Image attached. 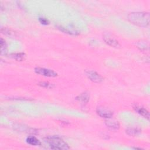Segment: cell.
<instances>
[{"instance_id":"cell-9","label":"cell","mask_w":150,"mask_h":150,"mask_svg":"<svg viewBox=\"0 0 150 150\" xmlns=\"http://www.w3.org/2000/svg\"><path fill=\"white\" fill-rule=\"evenodd\" d=\"M26 141L28 144L33 146H38L40 145L41 144L40 141L38 138L33 136H29L27 137L26 139Z\"/></svg>"},{"instance_id":"cell-3","label":"cell","mask_w":150,"mask_h":150,"mask_svg":"<svg viewBox=\"0 0 150 150\" xmlns=\"http://www.w3.org/2000/svg\"><path fill=\"white\" fill-rule=\"evenodd\" d=\"M34 71L36 73L42 75L43 76H45V77H55L57 76V73L56 72H55L54 71L49 69L43 68V67H36L34 69Z\"/></svg>"},{"instance_id":"cell-17","label":"cell","mask_w":150,"mask_h":150,"mask_svg":"<svg viewBox=\"0 0 150 150\" xmlns=\"http://www.w3.org/2000/svg\"><path fill=\"white\" fill-rule=\"evenodd\" d=\"M38 85H39L41 87H45V88L51 87V84H50L49 82H46V81H40Z\"/></svg>"},{"instance_id":"cell-13","label":"cell","mask_w":150,"mask_h":150,"mask_svg":"<svg viewBox=\"0 0 150 150\" xmlns=\"http://www.w3.org/2000/svg\"><path fill=\"white\" fill-rule=\"evenodd\" d=\"M0 46H1V54L5 55L8 52L7 45L6 44V42L2 38H1L0 40Z\"/></svg>"},{"instance_id":"cell-14","label":"cell","mask_w":150,"mask_h":150,"mask_svg":"<svg viewBox=\"0 0 150 150\" xmlns=\"http://www.w3.org/2000/svg\"><path fill=\"white\" fill-rule=\"evenodd\" d=\"M1 32L3 34L6 35L8 36H11V37H12V36L15 37L16 36V33L14 31H13L12 30H11L10 29L6 28H2L1 29Z\"/></svg>"},{"instance_id":"cell-6","label":"cell","mask_w":150,"mask_h":150,"mask_svg":"<svg viewBox=\"0 0 150 150\" xmlns=\"http://www.w3.org/2000/svg\"><path fill=\"white\" fill-rule=\"evenodd\" d=\"M134 109L135 110V111H137L139 114H140L141 115H142V117H144V118L149 120V112L143 107L135 104L134 106H133Z\"/></svg>"},{"instance_id":"cell-5","label":"cell","mask_w":150,"mask_h":150,"mask_svg":"<svg viewBox=\"0 0 150 150\" xmlns=\"http://www.w3.org/2000/svg\"><path fill=\"white\" fill-rule=\"evenodd\" d=\"M96 112L99 116L106 119L111 118L113 115V112L110 110L103 107H97Z\"/></svg>"},{"instance_id":"cell-7","label":"cell","mask_w":150,"mask_h":150,"mask_svg":"<svg viewBox=\"0 0 150 150\" xmlns=\"http://www.w3.org/2000/svg\"><path fill=\"white\" fill-rule=\"evenodd\" d=\"M103 39L107 44H108V45L112 47H116V48L120 47V44L119 43L118 41L114 38H112L110 36H104Z\"/></svg>"},{"instance_id":"cell-12","label":"cell","mask_w":150,"mask_h":150,"mask_svg":"<svg viewBox=\"0 0 150 150\" xmlns=\"http://www.w3.org/2000/svg\"><path fill=\"white\" fill-rule=\"evenodd\" d=\"M10 57L15 59L17 61H23L26 58V54L24 53H12L10 55Z\"/></svg>"},{"instance_id":"cell-8","label":"cell","mask_w":150,"mask_h":150,"mask_svg":"<svg viewBox=\"0 0 150 150\" xmlns=\"http://www.w3.org/2000/svg\"><path fill=\"white\" fill-rule=\"evenodd\" d=\"M105 124L107 127L111 129L117 130L120 128V124L118 121L111 119V118H107L105 120Z\"/></svg>"},{"instance_id":"cell-2","label":"cell","mask_w":150,"mask_h":150,"mask_svg":"<svg viewBox=\"0 0 150 150\" xmlns=\"http://www.w3.org/2000/svg\"><path fill=\"white\" fill-rule=\"evenodd\" d=\"M45 141L52 149H69L68 144L60 137L56 135L48 136L44 138Z\"/></svg>"},{"instance_id":"cell-15","label":"cell","mask_w":150,"mask_h":150,"mask_svg":"<svg viewBox=\"0 0 150 150\" xmlns=\"http://www.w3.org/2000/svg\"><path fill=\"white\" fill-rule=\"evenodd\" d=\"M57 28H58V29L59 30H60L61 31H62V32H64L66 33H68V34H70V35H74L73 32H71L70 30H69L68 29L65 28H64V27H63L62 26H57Z\"/></svg>"},{"instance_id":"cell-16","label":"cell","mask_w":150,"mask_h":150,"mask_svg":"<svg viewBox=\"0 0 150 150\" xmlns=\"http://www.w3.org/2000/svg\"><path fill=\"white\" fill-rule=\"evenodd\" d=\"M39 21L40 22V23L41 24L45 25H47L49 23V21H48V19H47L45 18H43V17L39 18Z\"/></svg>"},{"instance_id":"cell-10","label":"cell","mask_w":150,"mask_h":150,"mask_svg":"<svg viewBox=\"0 0 150 150\" xmlns=\"http://www.w3.org/2000/svg\"><path fill=\"white\" fill-rule=\"evenodd\" d=\"M125 132L128 135L134 137V136H137V135H139L141 133V130L138 128L131 127V128H127L126 129Z\"/></svg>"},{"instance_id":"cell-11","label":"cell","mask_w":150,"mask_h":150,"mask_svg":"<svg viewBox=\"0 0 150 150\" xmlns=\"http://www.w3.org/2000/svg\"><path fill=\"white\" fill-rule=\"evenodd\" d=\"M89 99H90V96L86 92H84L79 94L76 97V100L82 102L83 103H87L89 101Z\"/></svg>"},{"instance_id":"cell-1","label":"cell","mask_w":150,"mask_h":150,"mask_svg":"<svg viewBox=\"0 0 150 150\" xmlns=\"http://www.w3.org/2000/svg\"><path fill=\"white\" fill-rule=\"evenodd\" d=\"M127 18L130 22L141 27H146L149 23V13L146 12H132Z\"/></svg>"},{"instance_id":"cell-4","label":"cell","mask_w":150,"mask_h":150,"mask_svg":"<svg viewBox=\"0 0 150 150\" xmlns=\"http://www.w3.org/2000/svg\"><path fill=\"white\" fill-rule=\"evenodd\" d=\"M86 76L93 82L100 83L104 80V78L97 72L93 70H87L86 71Z\"/></svg>"}]
</instances>
